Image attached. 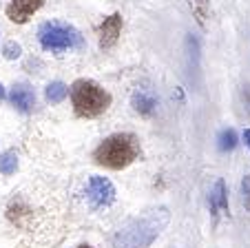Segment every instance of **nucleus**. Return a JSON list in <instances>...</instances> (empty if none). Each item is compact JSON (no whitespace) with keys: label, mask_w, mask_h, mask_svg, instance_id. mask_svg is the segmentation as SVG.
<instances>
[{"label":"nucleus","mask_w":250,"mask_h":248,"mask_svg":"<svg viewBox=\"0 0 250 248\" xmlns=\"http://www.w3.org/2000/svg\"><path fill=\"white\" fill-rule=\"evenodd\" d=\"M190 7H193L197 20L204 24V18H206V14H208V0H190Z\"/></svg>","instance_id":"4468645a"},{"label":"nucleus","mask_w":250,"mask_h":248,"mask_svg":"<svg viewBox=\"0 0 250 248\" xmlns=\"http://www.w3.org/2000/svg\"><path fill=\"white\" fill-rule=\"evenodd\" d=\"M140 158V142L133 133H115L109 135L95 151V162L106 169H126Z\"/></svg>","instance_id":"f03ea898"},{"label":"nucleus","mask_w":250,"mask_h":248,"mask_svg":"<svg viewBox=\"0 0 250 248\" xmlns=\"http://www.w3.org/2000/svg\"><path fill=\"white\" fill-rule=\"evenodd\" d=\"M2 98H5V87L0 85V100H2Z\"/></svg>","instance_id":"6ab92c4d"},{"label":"nucleus","mask_w":250,"mask_h":248,"mask_svg":"<svg viewBox=\"0 0 250 248\" xmlns=\"http://www.w3.org/2000/svg\"><path fill=\"white\" fill-rule=\"evenodd\" d=\"M168 220L170 213L166 206H157L142 217H135L115 233L113 248H148L168 226Z\"/></svg>","instance_id":"f257e3e1"},{"label":"nucleus","mask_w":250,"mask_h":248,"mask_svg":"<svg viewBox=\"0 0 250 248\" xmlns=\"http://www.w3.org/2000/svg\"><path fill=\"white\" fill-rule=\"evenodd\" d=\"M2 53H5L7 60H16V58H20V53H22V49H20L18 43H14V40H9V43L2 47Z\"/></svg>","instance_id":"2eb2a0df"},{"label":"nucleus","mask_w":250,"mask_h":248,"mask_svg":"<svg viewBox=\"0 0 250 248\" xmlns=\"http://www.w3.org/2000/svg\"><path fill=\"white\" fill-rule=\"evenodd\" d=\"M18 171V155L16 151H5V153L0 155V173L2 175H14Z\"/></svg>","instance_id":"f8f14e48"},{"label":"nucleus","mask_w":250,"mask_h":248,"mask_svg":"<svg viewBox=\"0 0 250 248\" xmlns=\"http://www.w3.org/2000/svg\"><path fill=\"white\" fill-rule=\"evenodd\" d=\"M237 146V133L235 129H224L219 133V149L222 151H232Z\"/></svg>","instance_id":"ddd939ff"},{"label":"nucleus","mask_w":250,"mask_h":248,"mask_svg":"<svg viewBox=\"0 0 250 248\" xmlns=\"http://www.w3.org/2000/svg\"><path fill=\"white\" fill-rule=\"evenodd\" d=\"M244 142H246V146L250 149V129H246L244 131Z\"/></svg>","instance_id":"a211bd4d"},{"label":"nucleus","mask_w":250,"mask_h":248,"mask_svg":"<svg viewBox=\"0 0 250 248\" xmlns=\"http://www.w3.org/2000/svg\"><path fill=\"white\" fill-rule=\"evenodd\" d=\"M86 197H89L93 208H106L115 200V188L106 178L93 175L89 180V184H86Z\"/></svg>","instance_id":"39448f33"},{"label":"nucleus","mask_w":250,"mask_h":248,"mask_svg":"<svg viewBox=\"0 0 250 248\" xmlns=\"http://www.w3.org/2000/svg\"><path fill=\"white\" fill-rule=\"evenodd\" d=\"M241 102H244L246 111L250 113V85H246L244 89H241Z\"/></svg>","instance_id":"f3484780"},{"label":"nucleus","mask_w":250,"mask_h":248,"mask_svg":"<svg viewBox=\"0 0 250 248\" xmlns=\"http://www.w3.org/2000/svg\"><path fill=\"white\" fill-rule=\"evenodd\" d=\"M71 100L76 115L80 117H98L111 104V95L93 80H78L71 87Z\"/></svg>","instance_id":"7ed1b4c3"},{"label":"nucleus","mask_w":250,"mask_h":248,"mask_svg":"<svg viewBox=\"0 0 250 248\" xmlns=\"http://www.w3.org/2000/svg\"><path fill=\"white\" fill-rule=\"evenodd\" d=\"M42 2L44 0H11L7 7V18L16 24H24L42 7Z\"/></svg>","instance_id":"423d86ee"},{"label":"nucleus","mask_w":250,"mask_h":248,"mask_svg":"<svg viewBox=\"0 0 250 248\" xmlns=\"http://www.w3.org/2000/svg\"><path fill=\"white\" fill-rule=\"evenodd\" d=\"M38 40L42 45L44 51L51 53H62L71 51V49L82 47V36L78 29H73L71 24L64 23H44L38 31Z\"/></svg>","instance_id":"20e7f679"},{"label":"nucleus","mask_w":250,"mask_h":248,"mask_svg":"<svg viewBox=\"0 0 250 248\" xmlns=\"http://www.w3.org/2000/svg\"><path fill=\"white\" fill-rule=\"evenodd\" d=\"M9 102L18 109L20 113H29L36 107V93L29 85H16L9 93Z\"/></svg>","instance_id":"1a4fd4ad"},{"label":"nucleus","mask_w":250,"mask_h":248,"mask_svg":"<svg viewBox=\"0 0 250 248\" xmlns=\"http://www.w3.org/2000/svg\"><path fill=\"white\" fill-rule=\"evenodd\" d=\"M208 206H210L212 215H219V213H228V193H226V184L224 180H217L215 186L208 193Z\"/></svg>","instance_id":"9d476101"},{"label":"nucleus","mask_w":250,"mask_h":248,"mask_svg":"<svg viewBox=\"0 0 250 248\" xmlns=\"http://www.w3.org/2000/svg\"><path fill=\"white\" fill-rule=\"evenodd\" d=\"M131 104L140 115H153V113L157 111V104L160 102H157V95L153 93L151 89L142 87V89H135V93H133V98H131Z\"/></svg>","instance_id":"6e6552de"},{"label":"nucleus","mask_w":250,"mask_h":248,"mask_svg":"<svg viewBox=\"0 0 250 248\" xmlns=\"http://www.w3.org/2000/svg\"><path fill=\"white\" fill-rule=\"evenodd\" d=\"M66 95H69V87H66L64 82H51V85H47V89H44V98L51 104H60Z\"/></svg>","instance_id":"9b49d317"},{"label":"nucleus","mask_w":250,"mask_h":248,"mask_svg":"<svg viewBox=\"0 0 250 248\" xmlns=\"http://www.w3.org/2000/svg\"><path fill=\"white\" fill-rule=\"evenodd\" d=\"M241 191H244V202L250 208V175H246L244 182H241Z\"/></svg>","instance_id":"dca6fc26"},{"label":"nucleus","mask_w":250,"mask_h":248,"mask_svg":"<svg viewBox=\"0 0 250 248\" xmlns=\"http://www.w3.org/2000/svg\"><path fill=\"white\" fill-rule=\"evenodd\" d=\"M78 248H93V246H78Z\"/></svg>","instance_id":"aec40b11"},{"label":"nucleus","mask_w":250,"mask_h":248,"mask_svg":"<svg viewBox=\"0 0 250 248\" xmlns=\"http://www.w3.org/2000/svg\"><path fill=\"white\" fill-rule=\"evenodd\" d=\"M120 33H122V16L111 14L109 18H104L102 27H100V47L102 49L115 47Z\"/></svg>","instance_id":"0eeeda50"}]
</instances>
